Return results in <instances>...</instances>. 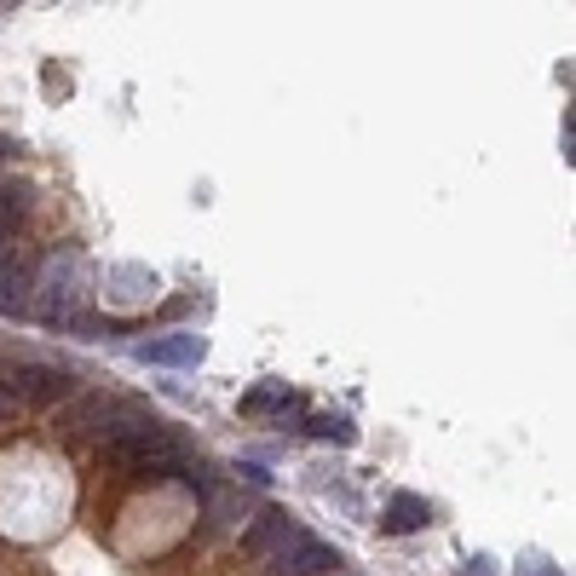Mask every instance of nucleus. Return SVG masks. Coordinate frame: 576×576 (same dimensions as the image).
Returning a JSON list of instances; mask_svg holds the SVG:
<instances>
[{"mask_svg": "<svg viewBox=\"0 0 576 576\" xmlns=\"http://www.w3.org/2000/svg\"><path fill=\"white\" fill-rule=\"evenodd\" d=\"M110 449V461L128 472V479H173V472H184L191 479V456L168 439L161 427H151V432H133V439H116V444H105Z\"/></svg>", "mask_w": 576, "mask_h": 576, "instance_id": "f257e3e1", "label": "nucleus"}, {"mask_svg": "<svg viewBox=\"0 0 576 576\" xmlns=\"http://www.w3.org/2000/svg\"><path fill=\"white\" fill-rule=\"evenodd\" d=\"M335 571H340V553L317 537H305V530H288V542L272 560V576H335Z\"/></svg>", "mask_w": 576, "mask_h": 576, "instance_id": "f03ea898", "label": "nucleus"}, {"mask_svg": "<svg viewBox=\"0 0 576 576\" xmlns=\"http://www.w3.org/2000/svg\"><path fill=\"white\" fill-rule=\"evenodd\" d=\"M40 317L52 328L81 323V283H75V260H52L47 265V288H40Z\"/></svg>", "mask_w": 576, "mask_h": 576, "instance_id": "7ed1b4c3", "label": "nucleus"}, {"mask_svg": "<svg viewBox=\"0 0 576 576\" xmlns=\"http://www.w3.org/2000/svg\"><path fill=\"white\" fill-rule=\"evenodd\" d=\"M17 398L24 404H64V398H75V369H64V363H17Z\"/></svg>", "mask_w": 576, "mask_h": 576, "instance_id": "20e7f679", "label": "nucleus"}, {"mask_svg": "<svg viewBox=\"0 0 576 576\" xmlns=\"http://www.w3.org/2000/svg\"><path fill=\"white\" fill-rule=\"evenodd\" d=\"M427 525H432V507H427V496H416V490H398L381 513V537H409V530H427Z\"/></svg>", "mask_w": 576, "mask_h": 576, "instance_id": "39448f33", "label": "nucleus"}, {"mask_svg": "<svg viewBox=\"0 0 576 576\" xmlns=\"http://www.w3.org/2000/svg\"><path fill=\"white\" fill-rule=\"evenodd\" d=\"M144 363H173V369H196L202 363V340L196 335H168V340H144L139 346Z\"/></svg>", "mask_w": 576, "mask_h": 576, "instance_id": "423d86ee", "label": "nucleus"}, {"mask_svg": "<svg viewBox=\"0 0 576 576\" xmlns=\"http://www.w3.org/2000/svg\"><path fill=\"white\" fill-rule=\"evenodd\" d=\"M288 530H295V525H288V513H283V507H265L260 519L242 530V553H249V560H260V553H272V542H288Z\"/></svg>", "mask_w": 576, "mask_h": 576, "instance_id": "0eeeda50", "label": "nucleus"}, {"mask_svg": "<svg viewBox=\"0 0 576 576\" xmlns=\"http://www.w3.org/2000/svg\"><path fill=\"white\" fill-rule=\"evenodd\" d=\"M24 305H29V277H24V272H12L7 249H0V317H17Z\"/></svg>", "mask_w": 576, "mask_h": 576, "instance_id": "6e6552de", "label": "nucleus"}, {"mask_svg": "<svg viewBox=\"0 0 576 576\" xmlns=\"http://www.w3.org/2000/svg\"><path fill=\"white\" fill-rule=\"evenodd\" d=\"M272 409H300V393H288V386H254L249 398H242V416H272Z\"/></svg>", "mask_w": 576, "mask_h": 576, "instance_id": "1a4fd4ad", "label": "nucleus"}, {"mask_svg": "<svg viewBox=\"0 0 576 576\" xmlns=\"http://www.w3.org/2000/svg\"><path fill=\"white\" fill-rule=\"evenodd\" d=\"M305 432H312V439H328V444H352L358 439V427L346 421V416H312V421H305Z\"/></svg>", "mask_w": 576, "mask_h": 576, "instance_id": "9d476101", "label": "nucleus"}, {"mask_svg": "<svg viewBox=\"0 0 576 576\" xmlns=\"http://www.w3.org/2000/svg\"><path fill=\"white\" fill-rule=\"evenodd\" d=\"M24 208H29V196L17 191V184H0V237H7L12 225L24 219Z\"/></svg>", "mask_w": 576, "mask_h": 576, "instance_id": "9b49d317", "label": "nucleus"}, {"mask_svg": "<svg viewBox=\"0 0 576 576\" xmlns=\"http://www.w3.org/2000/svg\"><path fill=\"white\" fill-rule=\"evenodd\" d=\"M17 409H24V398H17V369L0 363V421H12Z\"/></svg>", "mask_w": 576, "mask_h": 576, "instance_id": "f8f14e48", "label": "nucleus"}, {"mask_svg": "<svg viewBox=\"0 0 576 576\" xmlns=\"http://www.w3.org/2000/svg\"><path fill=\"white\" fill-rule=\"evenodd\" d=\"M461 576H496V560H484V553H479V560L461 565Z\"/></svg>", "mask_w": 576, "mask_h": 576, "instance_id": "ddd939ff", "label": "nucleus"}, {"mask_svg": "<svg viewBox=\"0 0 576 576\" xmlns=\"http://www.w3.org/2000/svg\"><path fill=\"white\" fill-rule=\"evenodd\" d=\"M0 156H12V144H7V139H0Z\"/></svg>", "mask_w": 576, "mask_h": 576, "instance_id": "4468645a", "label": "nucleus"}, {"mask_svg": "<svg viewBox=\"0 0 576 576\" xmlns=\"http://www.w3.org/2000/svg\"><path fill=\"white\" fill-rule=\"evenodd\" d=\"M335 576H340V571H335Z\"/></svg>", "mask_w": 576, "mask_h": 576, "instance_id": "2eb2a0df", "label": "nucleus"}]
</instances>
